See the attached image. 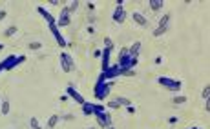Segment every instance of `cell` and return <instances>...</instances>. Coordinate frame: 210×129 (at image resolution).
Instances as JSON below:
<instances>
[{
  "instance_id": "6da1fadb",
  "label": "cell",
  "mask_w": 210,
  "mask_h": 129,
  "mask_svg": "<svg viewBox=\"0 0 210 129\" xmlns=\"http://www.w3.org/2000/svg\"><path fill=\"white\" fill-rule=\"evenodd\" d=\"M112 91V80H102L99 78L97 80V86H95V98L97 100H104Z\"/></svg>"
},
{
  "instance_id": "7a4b0ae2",
  "label": "cell",
  "mask_w": 210,
  "mask_h": 129,
  "mask_svg": "<svg viewBox=\"0 0 210 129\" xmlns=\"http://www.w3.org/2000/svg\"><path fill=\"white\" fill-rule=\"evenodd\" d=\"M137 64V58H132L130 56V51H128V47H123L121 49V53H119V65L123 67V69H134Z\"/></svg>"
},
{
  "instance_id": "3957f363",
  "label": "cell",
  "mask_w": 210,
  "mask_h": 129,
  "mask_svg": "<svg viewBox=\"0 0 210 129\" xmlns=\"http://www.w3.org/2000/svg\"><path fill=\"white\" fill-rule=\"evenodd\" d=\"M26 60L24 55H9L2 60V65H4V71H9V69H15L18 64H22Z\"/></svg>"
},
{
  "instance_id": "277c9868",
  "label": "cell",
  "mask_w": 210,
  "mask_h": 129,
  "mask_svg": "<svg viewBox=\"0 0 210 129\" xmlns=\"http://www.w3.org/2000/svg\"><path fill=\"white\" fill-rule=\"evenodd\" d=\"M157 82H159V86L161 87H165V89H168V91H174V93H177L179 89H181V82L170 78V76H159Z\"/></svg>"
},
{
  "instance_id": "5b68a950",
  "label": "cell",
  "mask_w": 210,
  "mask_h": 129,
  "mask_svg": "<svg viewBox=\"0 0 210 129\" xmlns=\"http://www.w3.org/2000/svg\"><path fill=\"white\" fill-rule=\"evenodd\" d=\"M121 73H123V67L119 64H113V65H110L106 71H102L99 78H102V80H113L117 76H121Z\"/></svg>"
},
{
  "instance_id": "8992f818",
  "label": "cell",
  "mask_w": 210,
  "mask_h": 129,
  "mask_svg": "<svg viewBox=\"0 0 210 129\" xmlns=\"http://www.w3.org/2000/svg\"><path fill=\"white\" fill-rule=\"evenodd\" d=\"M172 20V15L170 13H165L163 17H161V20H159V27L157 29H154V36H161V35H165L168 31V24Z\"/></svg>"
},
{
  "instance_id": "52a82bcc",
  "label": "cell",
  "mask_w": 210,
  "mask_h": 129,
  "mask_svg": "<svg viewBox=\"0 0 210 129\" xmlns=\"http://www.w3.org/2000/svg\"><path fill=\"white\" fill-rule=\"evenodd\" d=\"M59 62H60V67H62L64 73H70L71 67H73V56H70L68 53H60L59 55Z\"/></svg>"
},
{
  "instance_id": "ba28073f",
  "label": "cell",
  "mask_w": 210,
  "mask_h": 129,
  "mask_svg": "<svg viewBox=\"0 0 210 129\" xmlns=\"http://www.w3.org/2000/svg\"><path fill=\"white\" fill-rule=\"evenodd\" d=\"M66 95H68L70 98H73L75 102H77V104H81V106H82L84 102H86L82 95H81V93H79V91L75 89V86H73V84H70V86L66 87Z\"/></svg>"
},
{
  "instance_id": "9c48e42d",
  "label": "cell",
  "mask_w": 210,
  "mask_h": 129,
  "mask_svg": "<svg viewBox=\"0 0 210 129\" xmlns=\"http://www.w3.org/2000/svg\"><path fill=\"white\" fill-rule=\"evenodd\" d=\"M97 117V124H99V127H102V129H106V127H110L112 126V115H108V113H101V115H95Z\"/></svg>"
},
{
  "instance_id": "30bf717a",
  "label": "cell",
  "mask_w": 210,
  "mask_h": 129,
  "mask_svg": "<svg viewBox=\"0 0 210 129\" xmlns=\"http://www.w3.org/2000/svg\"><path fill=\"white\" fill-rule=\"evenodd\" d=\"M112 18H113V22H117V24H123V22L126 20V11L123 6H117L115 11H113V15H112Z\"/></svg>"
},
{
  "instance_id": "8fae6325",
  "label": "cell",
  "mask_w": 210,
  "mask_h": 129,
  "mask_svg": "<svg viewBox=\"0 0 210 129\" xmlns=\"http://www.w3.org/2000/svg\"><path fill=\"white\" fill-rule=\"evenodd\" d=\"M37 11H39V15H40L42 18L48 22V26H53V24H57V18H55V17H53V15H51V13H50L48 9H44V7H37Z\"/></svg>"
},
{
  "instance_id": "7c38bea8",
  "label": "cell",
  "mask_w": 210,
  "mask_h": 129,
  "mask_svg": "<svg viewBox=\"0 0 210 129\" xmlns=\"http://www.w3.org/2000/svg\"><path fill=\"white\" fill-rule=\"evenodd\" d=\"M50 31L53 33V36H55V40L59 42V45H60V47H64V45H66V40H64V36L60 35V31H59V27H57V26L53 24V26H50Z\"/></svg>"
},
{
  "instance_id": "4fadbf2b",
  "label": "cell",
  "mask_w": 210,
  "mask_h": 129,
  "mask_svg": "<svg viewBox=\"0 0 210 129\" xmlns=\"http://www.w3.org/2000/svg\"><path fill=\"white\" fill-rule=\"evenodd\" d=\"M102 65H101V71H106L108 67H110V55H112V49L110 47H104V51H102Z\"/></svg>"
},
{
  "instance_id": "5bb4252c",
  "label": "cell",
  "mask_w": 210,
  "mask_h": 129,
  "mask_svg": "<svg viewBox=\"0 0 210 129\" xmlns=\"http://www.w3.org/2000/svg\"><path fill=\"white\" fill-rule=\"evenodd\" d=\"M132 18H134L141 27H148V20H146V17H144L143 13H137V11L135 13H132Z\"/></svg>"
},
{
  "instance_id": "9a60e30c",
  "label": "cell",
  "mask_w": 210,
  "mask_h": 129,
  "mask_svg": "<svg viewBox=\"0 0 210 129\" xmlns=\"http://www.w3.org/2000/svg\"><path fill=\"white\" fill-rule=\"evenodd\" d=\"M71 24V17L70 15H59V18H57V27H66V26H70Z\"/></svg>"
},
{
  "instance_id": "2e32d148",
  "label": "cell",
  "mask_w": 210,
  "mask_h": 129,
  "mask_svg": "<svg viewBox=\"0 0 210 129\" xmlns=\"http://www.w3.org/2000/svg\"><path fill=\"white\" fill-rule=\"evenodd\" d=\"M82 113L86 115V117H93L95 115V104H92V102H84L82 104Z\"/></svg>"
},
{
  "instance_id": "e0dca14e",
  "label": "cell",
  "mask_w": 210,
  "mask_h": 129,
  "mask_svg": "<svg viewBox=\"0 0 210 129\" xmlns=\"http://www.w3.org/2000/svg\"><path fill=\"white\" fill-rule=\"evenodd\" d=\"M128 51H130V56H132V58H137L139 53H141V42H134L132 47H128Z\"/></svg>"
},
{
  "instance_id": "ac0fdd59",
  "label": "cell",
  "mask_w": 210,
  "mask_h": 129,
  "mask_svg": "<svg viewBox=\"0 0 210 129\" xmlns=\"http://www.w3.org/2000/svg\"><path fill=\"white\" fill-rule=\"evenodd\" d=\"M148 4H150V9L154 11V13L161 11V9H163V6H165V2H163V0H150Z\"/></svg>"
},
{
  "instance_id": "d6986e66",
  "label": "cell",
  "mask_w": 210,
  "mask_h": 129,
  "mask_svg": "<svg viewBox=\"0 0 210 129\" xmlns=\"http://www.w3.org/2000/svg\"><path fill=\"white\" fill-rule=\"evenodd\" d=\"M59 120H60V115H51L50 120H48V124H46V127H48V129H55V126L59 124Z\"/></svg>"
},
{
  "instance_id": "ffe728a7",
  "label": "cell",
  "mask_w": 210,
  "mask_h": 129,
  "mask_svg": "<svg viewBox=\"0 0 210 129\" xmlns=\"http://www.w3.org/2000/svg\"><path fill=\"white\" fill-rule=\"evenodd\" d=\"M9 111H11L9 100H2V102H0V113H2V115H9Z\"/></svg>"
},
{
  "instance_id": "44dd1931",
  "label": "cell",
  "mask_w": 210,
  "mask_h": 129,
  "mask_svg": "<svg viewBox=\"0 0 210 129\" xmlns=\"http://www.w3.org/2000/svg\"><path fill=\"white\" fill-rule=\"evenodd\" d=\"M17 31H18V27H17V26H9V27L4 31V36H6V38H9V36H13V35H17Z\"/></svg>"
},
{
  "instance_id": "7402d4cb",
  "label": "cell",
  "mask_w": 210,
  "mask_h": 129,
  "mask_svg": "<svg viewBox=\"0 0 210 129\" xmlns=\"http://www.w3.org/2000/svg\"><path fill=\"white\" fill-rule=\"evenodd\" d=\"M115 100L119 102V104H121V108H123V106H124V108L132 106V100H130V98H126V97H117Z\"/></svg>"
},
{
  "instance_id": "603a6c76",
  "label": "cell",
  "mask_w": 210,
  "mask_h": 129,
  "mask_svg": "<svg viewBox=\"0 0 210 129\" xmlns=\"http://www.w3.org/2000/svg\"><path fill=\"white\" fill-rule=\"evenodd\" d=\"M186 100H188V98L185 97V95H176V97H174V104H176V106H181V104H185Z\"/></svg>"
},
{
  "instance_id": "cb8c5ba5",
  "label": "cell",
  "mask_w": 210,
  "mask_h": 129,
  "mask_svg": "<svg viewBox=\"0 0 210 129\" xmlns=\"http://www.w3.org/2000/svg\"><path fill=\"white\" fill-rule=\"evenodd\" d=\"M29 126H31V129H42V126L39 124L37 117H31V118H29Z\"/></svg>"
},
{
  "instance_id": "d4e9b609",
  "label": "cell",
  "mask_w": 210,
  "mask_h": 129,
  "mask_svg": "<svg viewBox=\"0 0 210 129\" xmlns=\"http://www.w3.org/2000/svg\"><path fill=\"white\" fill-rule=\"evenodd\" d=\"M28 47H29L31 51H39V49L42 47V42H29L28 44Z\"/></svg>"
},
{
  "instance_id": "484cf974",
  "label": "cell",
  "mask_w": 210,
  "mask_h": 129,
  "mask_svg": "<svg viewBox=\"0 0 210 129\" xmlns=\"http://www.w3.org/2000/svg\"><path fill=\"white\" fill-rule=\"evenodd\" d=\"M201 97H203V100H210V86H205L203 93H201Z\"/></svg>"
},
{
  "instance_id": "4316f807",
  "label": "cell",
  "mask_w": 210,
  "mask_h": 129,
  "mask_svg": "<svg viewBox=\"0 0 210 129\" xmlns=\"http://www.w3.org/2000/svg\"><path fill=\"white\" fill-rule=\"evenodd\" d=\"M79 6H81V2H79V0H75V2H71V4H68V7H70V13H75Z\"/></svg>"
},
{
  "instance_id": "83f0119b",
  "label": "cell",
  "mask_w": 210,
  "mask_h": 129,
  "mask_svg": "<svg viewBox=\"0 0 210 129\" xmlns=\"http://www.w3.org/2000/svg\"><path fill=\"white\" fill-rule=\"evenodd\" d=\"M121 76H135V71L134 69H123V73H121Z\"/></svg>"
},
{
  "instance_id": "f1b7e54d",
  "label": "cell",
  "mask_w": 210,
  "mask_h": 129,
  "mask_svg": "<svg viewBox=\"0 0 210 129\" xmlns=\"http://www.w3.org/2000/svg\"><path fill=\"white\" fill-rule=\"evenodd\" d=\"M106 111V108L104 106H101V104H95V115H101V113H104ZM93 115V117H95Z\"/></svg>"
},
{
  "instance_id": "f546056e",
  "label": "cell",
  "mask_w": 210,
  "mask_h": 129,
  "mask_svg": "<svg viewBox=\"0 0 210 129\" xmlns=\"http://www.w3.org/2000/svg\"><path fill=\"white\" fill-rule=\"evenodd\" d=\"M108 108L110 109H121V104H119L117 100H112V102H108Z\"/></svg>"
},
{
  "instance_id": "4dcf8cb0",
  "label": "cell",
  "mask_w": 210,
  "mask_h": 129,
  "mask_svg": "<svg viewBox=\"0 0 210 129\" xmlns=\"http://www.w3.org/2000/svg\"><path fill=\"white\" fill-rule=\"evenodd\" d=\"M104 44H106V47L113 49V42H112V38H110V36H106V38H104Z\"/></svg>"
},
{
  "instance_id": "1f68e13d",
  "label": "cell",
  "mask_w": 210,
  "mask_h": 129,
  "mask_svg": "<svg viewBox=\"0 0 210 129\" xmlns=\"http://www.w3.org/2000/svg\"><path fill=\"white\" fill-rule=\"evenodd\" d=\"M59 15H70V17H71V13H70V7H68V6H64L62 9H60V13H59Z\"/></svg>"
},
{
  "instance_id": "d6a6232c",
  "label": "cell",
  "mask_w": 210,
  "mask_h": 129,
  "mask_svg": "<svg viewBox=\"0 0 210 129\" xmlns=\"http://www.w3.org/2000/svg\"><path fill=\"white\" fill-rule=\"evenodd\" d=\"M6 17H8V11H6V9H2V11H0V22L4 20Z\"/></svg>"
},
{
  "instance_id": "836d02e7",
  "label": "cell",
  "mask_w": 210,
  "mask_h": 129,
  "mask_svg": "<svg viewBox=\"0 0 210 129\" xmlns=\"http://www.w3.org/2000/svg\"><path fill=\"white\" fill-rule=\"evenodd\" d=\"M128 113H130V115H134V113H135V108H134V106H128Z\"/></svg>"
},
{
  "instance_id": "e575fe53",
  "label": "cell",
  "mask_w": 210,
  "mask_h": 129,
  "mask_svg": "<svg viewBox=\"0 0 210 129\" xmlns=\"http://www.w3.org/2000/svg\"><path fill=\"white\" fill-rule=\"evenodd\" d=\"M170 124H177V117H172V118H168Z\"/></svg>"
},
{
  "instance_id": "d590c367",
  "label": "cell",
  "mask_w": 210,
  "mask_h": 129,
  "mask_svg": "<svg viewBox=\"0 0 210 129\" xmlns=\"http://www.w3.org/2000/svg\"><path fill=\"white\" fill-rule=\"evenodd\" d=\"M71 120V118H73V117H71V115H64V117H60V120Z\"/></svg>"
},
{
  "instance_id": "8d00e7d4",
  "label": "cell",
  "mask_w": 210,
  "mask_h": 129,
  "mask_svg": "<svg viewBox=\"0 0 210 129\" xmlns=\"http://www.w3.org/2000/svg\"><path fill=\"white\" fill-rule=\"evenodd\" d=\"M208 109H210V102L208 100H205V111H208Z\"/></svg>"
},
{
  "instance_id": "74e56055",
  "label": "cell",
  "mask_w": 210,
  "mask_h": 129,
  "mask_svg": "<svg viewBox=\"0 0 210 129\" xmlns=\"http://www.w3.org/2000/svg\"><path fill=\"white\" fill-rule=\"evenodd\" d=\"M88 9H92V11L95 9V4H93V2H90V4H88Z\"/></svg>"
},
{
  "instance_id": "f35d334b",
  "label": "cell",
  "mask_w": 210,
  "mask_h": 129,
  "mask_svg": "<svg viewBox=\"0 0 210 129\" xmlns=\"http://www.w3.org/2000/svg\"><path fill=\"white\" fill-rule=\"evenodd\" d=\"M2 71H4V65H2V62H0V73H2Z\"/></svg>"
},
{
  "instance_id": "ab89813d",
  "label": "cell",
  "mask_w": 210,
  "mask_h": 129,
  "mask_svg": "<svg viewBox=\"0 0 210 129\" xmlns=\"http://www.w3.org/2000/svg\"><path fill=\"white\" fill-rule=\"evenodd\" d=\"M2 49H4V44H0V51H2Z\"/></svg>"
},
{
  "instance_id": "60d3db41",
  "label": "cell",
  "mask_w": 210,
  "mask_h": 129,
  "mask_svg": "<svg viewBox=\"0 0 210 129\" xmlns=\"http://www.w3.org/2000/svg\"><path fill=\"white\" fill-rule=\"evenodd\" d=\"M106 129H115V127H113V126H110V127H106Z\"/></svg>"
},
{
  "instance_id": "b9f144b4",
  "label": "cell",
  "mask_w": 210,
  "mask_h": 129,
  "mask_svg": "<svg viewBox=\"0 0 210 129\" xmlns=\"http://www.w3.org/2000/svg\"><path fill=\"white\" fill-rule=\"evenodd\" d=\"M190 129H201V127H190Z\"/></svg>"
},
{
  "instance_id": "7bdbcfd3",
  "label": "cell",
  "mask_w": 210,
  "mask_h": 129,
  "mask_svg": "<svg viewBox=\"0 0 210 129\" xmlns=\"http://www.w3.org/2000/svg\"><path fill=\"white\" fill-rule=\"evenodd\" d=\"M88 129H97V127H88Z\"/></svg>"
}]
</instances>
